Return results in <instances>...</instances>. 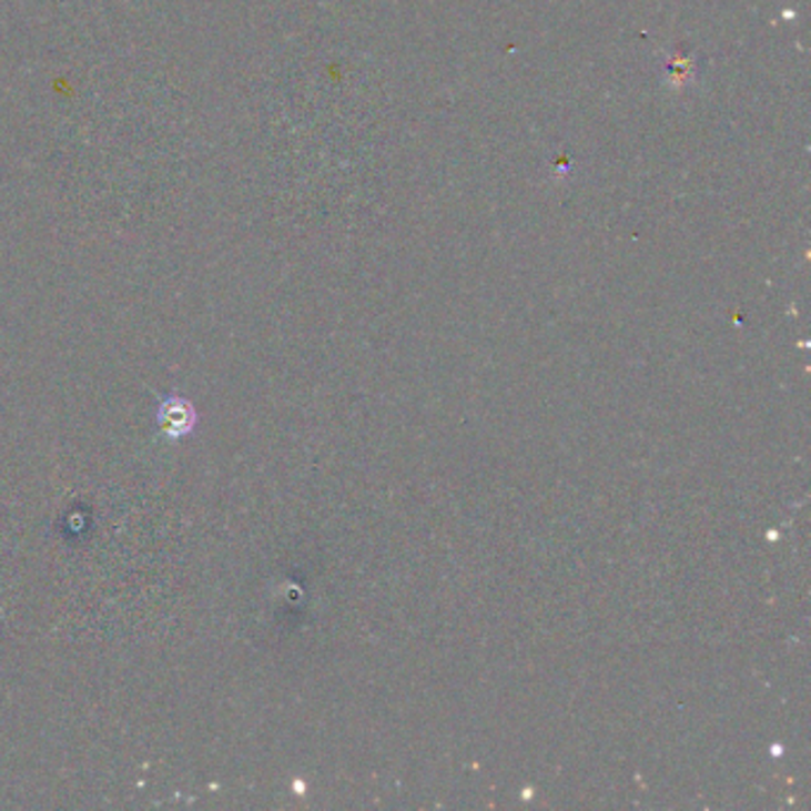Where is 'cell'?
I'll return each instance as SVG.
<instances>
[{
    "label": "cell",
    "instance_id": "obj_1",
    "mask_svg": "<svg viewBox=\"0 0 811 811\" xmlns=\"http://www.w3.org/2000/svg\"><path fill=\"white\" fill-rule=\"evenodd\" d=\"M155 424L160 434L168 440H184L189 438L195 426H197V412L195 407L181 395H168L162 397L158 412H155Z\"/></svg>",
    "mask_w": 811,
    "mask_h": 811
}]
</instances>
